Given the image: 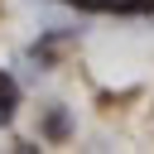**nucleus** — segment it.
<instances>
[{
	"mask_svg": "<svg viewBox=\"0 0 154 154\" xmlns=\"http://www.w3.org/2000/svg\"><path fill=\"white\" fill-rule=\"evenodd\" d=\"M14 96H19V91H14V77H10V72H0V125H10V120H14Z\"/></svg>",
	"mask_w": 154,
	"mask_h": 154,
	"instance_id": "obj_1",
	"label": "nucleus"
},
{
	"mask_svg": "<svg viewBox=\"0 0 154 154\" xmlns=\"http://www.w3.org/2000/svg\"><path fill=\"white\" fill-rule=\"evenodd\" d=\"M67 130H72L67 111H63V106H53V111H48V120H43V135H48V140H67Z\"/></svg>",
	"mask_w": 154,
	"mask_h": 154,
	"instance_id": "obj_2",
	"label": "nucleus"
}]
</instances>
